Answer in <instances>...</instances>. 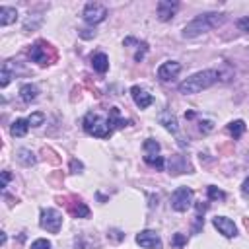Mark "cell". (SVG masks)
Here are the masks:
<instances>
[{"mask_svg": "<svg viewBox=\"0 0 249 249\" xmlns=\"http://www.w3.org/2000/svg\"><path fill=\"white\" fill-rule=\"evenodd\" d=\"M144 161H146L148 165L156 167L158 171H161V169H163V165H165V160H163L160 154H146V156H144Z\"/></svg>", "mask_w": 249, "mask_h": 249, "instance_id": "22", "label": "cell"}, {"mask_svg": "<svg viewBox=\"0 0 249 249\" xmlns=\"http://www.w3.org/2000/svg\"><path fill=\"white\" fill-rule=\"evenodd\" d=\"M27 128H29L27 119H16V121L12 123V126H10V134H12L14 138H21V136L27 134Z\"/></svg>", "mask_w": 249, "mask_h": 249, "instance_id": "19", "label": "cell"}, {"mask_svg": "<svg viewBox=\"0 0 249 249\" xmlns=\"http://www.w3.org/2000/svg\"><path fill=\"white\" fill-rule=\"evenodd\" d=\"M158 123L163 124V128H165L167 132H171V134H177V130H179V126H177V117H175L169 109L160 111V115H158Z\"/></svg>", "mask_w": 249, "mask_h": 249, "instance_id": "13", "label": "cell"}, {"mask_svg": "<svg viewBox=\"0 0 249 249\" xmlns=\"http://www.w3.org/2000/svg\"><path fill=\"white\" fill-rule=\"evenodd\" d=\"M228 132L233 136V140L241 138V134L245 132V123H243L241 119H237V121H231V123L228 124Z\"/></svg>", "mask_w": 249, "mask_h": 249, "instance_id": "21", "label": "cell"}, {"mask_svg": "<svg viewBox=\"0 0 249 249\" xmlns=\"http://www.w3.org/2000/svg\"><path fill=\"white\" fill-rule=\"evenodd\" d=\"M80 37H84V39L95 37V31H91V29H80Z\"/></svg>", "mask_w": 249, "mask_h": 249, "instance_id": "33", "label": "cell"}, {"mask_svg": "<svg viewBox=\"0 0 249 249\" xmlns=\"http://www.w3.org/2000/svg\"><path fill=\"white\" fill-rule=\"evenodd\" d=\"M198 128H200V132L206 134V132H210L214 128V124H212V121H200V126Z\"/></svg>", "mask_w": 249, "mask_h": 249, "instance_id": "31", "label": "cell"}, {"mask_svg": "<svg viewBox=\"0 0 249 249\" xmlns=\"http://www.w3.org/2000/svg\"><path fill=\"white\" fill-rule=\"evenodd\" d=\"M41 21H43L41 16H31V14H29L27 19H25V23H23V29H25V31H29V29L33 31V29H37V27L41 25Z\"/></svg>", "mask_w": 249, "mask_h": 249, "instance_id": "23", "label": "cell"}, {"mask_svg": "<svg viewBox=\"0 0 249 249\" xmlns=\"http://www.w3.org/2000/svg\"><path fill=\"white\" fill-rule=\"evenodd\" d=\"M241 191H243V195H249V175L243 179V183H241Z\"/></svg>", "mask_w": 249, "mask_h": 249, "instance_id": "36", "label": "cell"}, {"mask_svg": "<svg viewBox=\"0 0 249 249\" xmlns=\"http://www.w3.org/2000/svg\"><path fill=\"white\" fill-rule=\"evenodd\" d=\"M218 80H220L218 70H212V68H210V70H200V72L189 76L187 80H183V82L179 84V91H181L183 95H193V93H198V91H202V89L214 86Z\"/></svg>", "mask_w": 249, "mask_h": 249, "instance_id": "3", "label": "cell"}, {"mask_svg": "<svg viewBox=\"0 0 249 249\" xmlns=\"http://www.w3.org/2000/svg\"><path fill=\"white\" fill-rule=\"evenodd\" d=\"M136 243L144 249H161V239L154 230H142L136 233Z\"/></svg>", "mask_w": 249, "mask_h": 249, "instance_id": "8", "label": "cell"}, {"mask_svg": "<svg viewBox=\"0 0 249 249\" xmlns=\"http://www.w3.org/2000/svg\"><path fill=\"white\" fill-rule=\"evenodd\" d=\"M247 161H249V152H247Z\"/></svg>", "mask_w": 249, "mask_h": 249, "instance_id": "38", "label": "cell"}, {"mask_svg": "<svg viewBox=\"0 0 249 249\" xmlns=\"http://www.w3.org/2000/svg\"><path fill=\"white\" fill-rule=\"evenodd\" d=\"M206 193H208V198H210V200H224V198H226V193H224L222 189L214 187V185H210V187L206 189Z\"/></svg>", "mask_w": 249, "mask_h": 249, "instance_id": "27", "label": "cell"}, {"mask_svg": "<svg viewBox=\"0 0 249 249\" xmlns=\"http://www.w3.org/2000/svg\"><path fill=\"white\" fill-rule=\"evenodd\" d=\"M179 72H181V64H179L177 60H165V62H161L160 68H158V78H160L161 82H169V80H173Z\"/></svg>", "mask_w": 249, "mask_h": 249, "instance_id": "10", "label": "cell"}, {"mask_svg": "<svg viewBox=\"0 0 249 249\" xmlns=\"http://www.w3.org/2000/svg\"><path fill=\"white\" fill-rule=\"evenodd\" d=\"M16 161H18L19 165H23V167H31V165L35 163V154H33L29 148H19V150L16 152Z\"/></svg>", "mask_w": 249, "mask_h": 249, "instance_id": "18", "label": "cell"}, {"mask_svg": "<svg viewBox=\"0 0 249 249\" xmlns=\"http://www.w3.org/2000/svg\"><path fill=\"white\" fill-rule=\"evenodd\" d=\"M70 169H72V173H82L84 165H82V161H78V160H72V161H70Z\"/></svg>", "mask_w": 249, "mask_h": 249, "instance_id": "32", "label": "cell"}, {"mask_svg": "<svg viewBox=\"0 0 249 249\" xmlns=\"http://www.w3.org/2000/svg\"><path fill=\"white\" fill-rule=\"evenodd\" d=\"M167 163H169V173H173V175L185 173V171L189 169V163H187V160H185L183 156H171V160H169ZM187 173H189V171H187Z\"/></svg>", "mask_w": 249, "mask_h": 249, "instance_id": "15", "label": "cell"}, {"mask_svg": "<svg viewBox=\"0 0 249 249\" xmlns=\"http://www.w3.org/2000/svg\"><path fill=\"white\" fill-rule=\"evenodd\" d=\"M12 70H10V66H8V62H4V66H2V70H0V86L2 88H6L8 84H10V80H12Z\"/></svg>", "mask_w": 249, "mask_h": 249, "instance_id": "24", "label": "cell"}, {"mask_svg": "<svg viewBox=\"0 0 249 249\" xmlns=\"http://www.w3.org/2000/svg\"><path fill=\"white\" fill-rule=\"evenodd\" d=\"M224 19H226V16L220 14V12H206V14H200V16H196L193 21H189V23L183 27V37H185V39L198 37V35H202V33H206V31H210V29L222 25Z\"/></svg>", "mask_w": 249, "mask_h": 249, "instance_id": "2", "label": "cell"}, {"mask_svg": "<svg viewBox=\"0 0 249 249\" xmlns=\"http://www.w3.org/2000/svg\"><path fill=\"white\" fill-rule=\"evenodd\" d=\"M142 148H144V152H146V154H160V142H158V140H154V138L144 140Z\"/></svg>", "mask_w": 249, "mask_h": 249, "instance_id": "25", "label": "cell"}, {"mask_svg": "<svg viewBox=\"0 0 249 249\" xmlns=\"http://www.w3.org/2000/svg\"><path fill=\"white\" fill-rule=\"evenodd\" d=\"M19 97H21L25 103H31V101H35V99L39 97V88H37L35 84H23V86L19 88Z\"/></svg>", "mask_w": 249, "mask_h": 249, "instance_id": "17", "label": "cell"}, {"mask_svg": "<svg viewBox=\"0 0 249 249\" xmlns=\"http://www.w3.org/2000/svg\"><path fill=\"white\" fill-rule=\"evenodd\" d=\"M109 235H111V237H113L115 241H121V239L124 237V233H121L119 230H111V231H109Z\"/></svg>", "mask_w": 249, "mask_h": 249, "instance_id": "34", "label": "cell"}, {"mask_svg": "<svg viewBox=\"0 0 249 249\" xmlns=\"http://www.w3.org/2000/svg\"><path fill=\"white\" fill-rule=\"evenodd\" d=\"M66 210L74 216V218H89V208L86 202H82L80 198H72V202H66Z\"/></svg>", "mask_w": 249, "mask_h": 249, "instance_id": "14", "label": "cell"}, {"mask_svg": "<svg viewBox=\"0 0 249 249\" xmlns=\"http://www.w3.org/2000/svg\"><path fill=\"white\" fill-rule=\"evenodd\" d=\"M185 117H187V119H193V117H195V113H193V111H189V113H185Z\"/></svg>", "mask_w": 249, "mask_h": 249, "instance_id": "37", "label": "cell"}, {"mask_svg": "<svg viewBox=\"0 0 249 249\" xmlns=\"http://www.w3.org/2000/svg\"><path fill=\"white\" fill-rule=\"evenodd\" d=\"M212 224L214 228L224 235V237H235L237 235V228L233 224V220L226 218V216H214L212 218Z\"/></svg>", "mask_w": 249, "mask_h": 249, "instance_id": "9", "label": "cell"}, {"mask_svg": "<svg viewBox=\"0 0 249 249\" xmlns=\"http://www.w3.org/2000/svg\"><path fill=\"white\" fill-rule=\"evenodd\" d=\"M39 226L47 230L49 233H58L62 226V214L54 208H41L39 214Z\"/></svg>", "mask_w": 249, "mask_h": 249, "instance_id": "5", "label": "cell"}, {"mask_svg": "<svg viewBox=\"0 0 249 249\" xmlns=\"http://www.w3.org/2000/svg\"><path fill=\"white\" fill-rule=\"evenodd\" d=\"M29 249H51V241L45 239V237H39V239H35V241L31 243Z\"/></svg>", "mask_w": 249, "mask_h": 249, "instance_id": "28", "label": "cell"}, {"mask_svg": "<svg viewBox=\"0 0 249 249\" xmlns=\"http://www.w3.org/2000/svg\"><path fill=\"white\" fill-rule=\"evenodd\" d=\"M91 66H93L95 72L105 74V72L109 70V58H107V54H105V53H95V54L91 56Z\"/></svg>", "mask_w": 249, "mask_h": 249, "instance_id": "16", "label": "cell"}, {"mask_svg": "<svg viewBox=\"0 0 249 249\" xmlns=\"http://www.w3.org/2000/svg\"><path fill=\"white\" fill-rule=\"evenodd\" d=\"M18 19V10L16 8H10V6H2L0 8V25H10Z\"/></svg>", "mask_w": 249, "mask_h": 249, "instance_id": "20", "label": "cell"}, {"mask_svg": "<svg viewBox=\"0 0 249 249\" xmlns=\"http://www.w3.org/2000/svg\"><path fill=\"white\" fill-rule=\"evenodd\" d=\"M177 8H179V2H175V0H160L158 6H156V10H158V19L169 21V19L175 16Z\"/></svg>", "mask_w": 249, "mask_h": 249, "instance_id": "12", "label": "cell"}, {"mask_svg": "<svg viewBox=\"0 0 249 249\" xmlns=\"http://www.w3.org/2000/svg\"><path fill=\"white\" fill-rule=\"evenodd\" d=\"M237 27H239L241 31H247V33H249V16L239 18V19H237Z\"/></svg>", "mask_w": 249, "mask_h": 249, "instance_id": "30", "label": "cell"}, {"mask_svg": "<svg viewBox=\"0 0 249 249\" xmlns=\"http://www.w3.org/2000/svg\"><path fill=\"white\" fill-rule=\"evenodd\" d=\"M29 58L41 66H47V64H53L56 60V51L53 45H49L47 41H35L29 49Z\"/></svg>", "mask_w": 249, "mask_h": 249, "instance_id": "4", "label": "cell"}, {"mask_svg": "<svg viewBox=\"0 0 249 249\" xmlns=\"http://www.w3.org/2000/svg\"><path fill=\"white\" fill-rule=\"evenodd\" d=\"M27 123H29V126H41V124L45 123V113H41V111L31 113V115L27 117Z\"/></svg>", "mask_w": 249, "mask_h": 249, "instance_id": "26", "label": "cell"}, {"mask_svg": "<svg viewBox=\"0 0 249 249\" xmlns=\"http://www.w3.org/2000/svg\"><path fill=\"white\" fill-rule=\"evenodd\" d=\"M171 243H173V247L179 249V247H183V245L187 243V237H185L183 233H173V235H171Z\"/></svg>", "mask_w": 249, "mask_h": 249, "instance_id": "29", "label": "cell"}, {"mask_svg": "<svg viewBox=\"0 0 249 249\" xmlns=\"http://www.w3.org/2000/svg\"><path fill=\"white\" fill-rule=\"evenodd\" d=\"M82 124H84V130H86L89 136H95V138H109L115 128L126 126V124H130V121L124 119V117H121L119 107H109L107 115H101V113H97V111L86 113Z\"/></svg>", "mask_w": 249, "mask_h": 249, "instance_id": "1", "label": "cell"}, {"mask_svg": "<svg viewBox=\"0 0 249 249\" xmlns=\"http://www.w3.org/2000/svg\"><path fill=\"white\" fill-rule=\"evenodd\" d=\"M193 196L195 193L191 187H177L171 195V208L175 212H187L193 204Z\"/></svg>", "mask_w": 249, "mask_h": 249, "instance_id": "6", "label": "cell"}, {"mask_svg": "<svg viewBox=\"0 0 249 249\" xmlns=\"http://www.w3.org/2000/svg\"><path fill=\"white\" fill-rule=\"evenodd\" d=\"M82 18L86 23L89 25H95V23H101L105 18H107V8L99 2H88L84 6V12H82Z\"/></svg>", "mask_w": 249, "mask_h": 249, "instance_id": "7", "label": "cell"}, {"mask_svg": "<svg viewBox=\"0 0 249 249\" xmlns=\"http://www.w3.org/2000/svg\"><path fill=\"white\" fill-rule=\"evenodd\" d=\"M10 171H2V189H6V185H8V181H10Z\"/></svg>", "mask_w": 249, "mask_h": 249, "instance_id": "35", "label": "cell"}, {"mask_svg": "<svg viewBox=\"0 0 249 249\" xmlns=\"http://www.w3.org/2000/svg\"><path fill=\"white\" fill-rule=\"evenodd\" d=\"M130 97H132V101H134V105L138 107V109H146V107H150L152 103H154V97H152V93H148L144 88H140V86H132L130 88Z\"/></svg>", "mask_w": 249, "mask_h": 249, "instance_id": "11", "label": "cell"}]
</instances>
